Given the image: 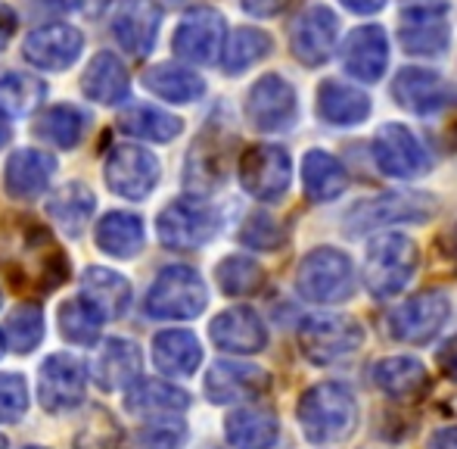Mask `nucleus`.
<instances>
[{"label":"nucleus","mask_w":457,"mask_h":449,"mask_svg":"<svg viewBox=\"0 0 457 449\" xmlns=\"http://www.w3.org/2000/svg\"><path fill=\"white\" fill-rule=\"evenodd\" d=\"M19 228L6 237V253L0 262L19 291H54L66 281L69 262L56 241L35 219L19 216Z\"/></svg>","instance_id":"f257e3e1"},{"label":"nucleus","mask_w":457,"mask_h":449,"mask_svg":"<svg viewBox=\"0 0 457 449\" xmlns=\"http://www.w3.org/2000/svg\"><path fill=\"white\" fill-rule=\"evenodd\" d=\"M299 425L312 444H343L358 428V400L345 384H314L299 400Z\"/></svg>","instance_id":"f03ea898"},{"label":"nucleus","mask_w":457,"mask_h":449,"mask_svg":"<svg viewBox=\"0 0 457 449\" xmlns=\"http://www.w3.org/2000/svg\"><path fill=\"white\" fill-rule=\"evenodd\" d=\"M417 266L420 250L408 234H379L364 256V287L377 300H392L411 284Z\"/></svg>","instance_id":"7ed1b4c3"},{"label":"nucleus","mask_w":457,"mask_h":449,"mask_svg":"<svg viewBox=\"0 0 457 449\" xmlns=\"http://www.w3.org/2000/svg\"><path fill=\"white\" fill-rule=\"evenodd\" d=\"M295 291L302 300L318 306H337L352 300L355 293V268L343 250L318 247L299 262L295 272Z\"/></svg>","instance_id":"20e7f679"},{"label":"nucleus","mask_w":457,"mask_h":449,"mask_svg":"<svg viewBox=\"0 0 457 449\" xmlns=\"http://www.w3.org/2000/svg\"><path fill=\"white\" fill-rule=\"evenodd\" d=\"M209 303V293L199 278L196 268L190 266H169L159 272L146 293V316L165 318V322H184L196 318Z\"/></svg>","instance_id":"39448f33"},{"label":"nucleus","mask_w":457,"mask_h":449,"mask_svg":"<svg viewBox=\"0 0 457 449\" xmlns=\"http://www.w3.org/2000/svg\"><path fill=\"white\" fill-rule=\"evenodd\" d=\"M364 328L352 316H312L299 325V346L308 362L333 365L361 350Z\"/></svg>","instance_id":"423d86ee"},{"label":"nucleus","mask_w":457,"mask_h":449,"mask_svg":"<svg viewBox=\"0 0 457 449\" xmlns=\"http://www.w3.org/2000/svg\"><path fill=\"white\" fill-rule=\"evenodd\" d=\"M439 209V203L429 194H379L370 200L358 203L345 213V224H349V234H367V231H377L383 224H398V222H429Z\"/></svg>","instance_id":"0eeeda50"},{"label":"nucleus","mask_w":457,"mask_h":449,"mask_svg":"<svg viewBox=\"0 0 457 449\" xmlns=\"http://www.w3.org/2000/svg\"><path fill=\"white\" fill-rule=\"evenodd\" d=\"M373 163L383 175L402 178V182L427 175L429 165H433L420 138L402 122H389L373 134Z\"/></svg>","instance_id":"6e6552de"},{"label":"nucleus","mask_w":457,"mask_h":449,"mask_svg":"<svg viewBox=\"0 0 457 449\" xmlns=\"http://www.w3.org/2000/svg\"><path fill=\"white\" fill-rule=\"evenodd\" d=\"M293 159L277 144H255L240 157V184L255 200L274 203L289 191Z\"/></svg>","instance_id":"1a4fd4ad"},{"label":"nucleus","mask_w":457,"mask_h":449,"mask_svg":"<svg viewBox=\"0 0 457 449\" xmlns=\"http://www.w3.org/2000/svg\"><path fill=\"white\" fill-rule=\"evenodd\" d=\"M159 241L169 250H199L209 243L218 231V216L209 203L203 200H175L159 213L156 222Z\"/></svg>","instance_id":"9d476101"},{"label":"nucleus","mask_w":457,"mask_h":449,"mask_svg":"<svg viewBox=\"0 0 457 449\" xmlns=\"http://www.w3.org/2000/svg\"><path fill=\"white\" fill-rule=\"evenodd\" d=\"M452 316L445 291H423L389 312V331L402 343H429Z\"/></svg>","instance_id":"9b49d317"},{"label":"nucleus","mask_w":457,"mask_h":449,"mask_svg":"<svg viewBox=\"0 0 457 449\" xmlns=\"http://www.w3.org/2000/svg\"><path fill=\"white\" fill-rule=\"evenodd\" d=\"M103 175L112 194L125 200H146L159 184V159L134 144H119L109 150Z\"/></svg>","instance_id":"f8f14e48"},{"label":"nucleus","mask_w":457,"mask_h":449,"mask_svg":"<svg viewBox=\"0 0 457 449\" xmlns=\"http://www.w3.org/2000/svg\"><path fill=\"white\" fill-rule=\"evenodd\" d=\"M87 369L72 352H56L44 359L37 371V400L47 412H69L85 400Z\"/></svg>","instance_id":"ddd939ff"},{"label":"nucleus","mask_w":457,"mask_h":449,"mask_svg":"<svg viewBox=\"0 0 457 449\" xmlns=\"http://www.w3.org/2000/svg\"><path fill=\"white\" fill-rule=\"evenodd\" d=\"M339 38V19L330 6L314 4L295 16L289 29V50L302 66H320L333 56Z\"/></svg>","instance_id":"4468645a"},{"label":"nucleus","mask_w":457,"mask_h":449,"mask_svg":"<svg viewBox=\"0 0 457 449\" xmlns=\"http://www.w3.org/2000/svg\"><path fill=\"white\" fill-rule=\"evenodd\" d=\"M224 35H228V25H224L221 13L212 6H193L178 25L171 44H175L181 60L196 63V66H212L224 50Z\"/></svg>","instance_id":"2eb2a0df"},{"label":"nucleus","mask_w":457,"mask_h":449,"mask_svg":"<svg viewBox=\"0 0 457 449\" xmlns=\"http://www.w3.org/2000/svg\"><path fill=\"white\" fill-rule=\"evenodd\" d=\"M299 104H295V88L283 75H262L246 97V119L259 131H287L295 125Z\"/></svg>","instance_id":"dca6fc26"},{"label":"nucleus","mask_w":457,"mask_h":449,"mask_svg":"<svg viewBox=\"0 0 457 449\" xmlns=\"http://www.w3.org/2000/svg\"><path fill=\"white\" fill-rule=\"evenodd\" d=\"M448 6H404L398 41L411 56H442L452 44Z\"/></svg>","instance_id":"f3484780"},{"label":"nucleus","mask_w":457,"mask_h":449,"mask_svg":"<svg viewBox=\"0 0 457 449\" xmlns=\"http://www.w3.org/2000/svg\"><path fill=\"white\" fill-rule=\"evenodd\" d=\"M392 97L408 113L433 115L452 106L457 94L442 75L429 72V69H402L392 81Z\"/></svg>","instance_id":"a211bd4d"},{"label":"nucleus","mask_w":457,"mask_h":449,"mask_svg":"<svg viewBox=\"0 0 457 449\" xmlns=\"http://www.w3.org/2000/svg\"><path fill=\"white\" fill-rule=\"evenodd\" d=\"M85 47V35L75 25H44L35 29L22 44V56L37 69L47 72H60L69 69L81 56Z\"/></svg>","instance_id":"6ab92c4d"},{"label":"nucleus","mask_w":457,"mask_h":449,"mask_svg":"<svg viewBox=\"0 0 457 449\" xmlns=\"http://www.w3.org/2000/svg\"><path fill=\"white\" fill-rule=\"evenodd\" d=\"M268 375L259 365L246 362H215L205 375V396H209L215 406H228V402L240 400H255L268 390Z\"/></svg>","instance_id":"aec40b11"},{"label":"nucleus","mask_w":457,"mask_h":449,"mask_svg":"<svg viewBox=\"0 0 457 449\" xmlns=\"http://www.w3.org/2000/svg\"><path fill=\"white\" fill-rule=\"evenodd\" d=\"M343 66L358 81H379L389 66V35L379 25H361L343 44Z\"/></svg>","instance_id":"412c9836"},{"label":"nucleus","mask_w":457,"mask_h":449,"mask_svg":"<svg viewBox=\"0 0 457 449\" xmlns=\"http://www.w3.org/2000/svg\"><path fill=\"white\" fill-rule=\"evenodd\" d=\"M209 335L218 350L237 352V356H253V352L265 350L268 343L265 325H262L259 312L249 309V306H234V309L215 316Z\"/></svg>","instance_id":"4be33fe9"},{"label":"nucleus","mask_w":457,"mask_h":449,"mask_svg":"<svg viewBox=\"0 0 457 449\" xmlns=\"http://www.w3.org/2000/svg\"><path fill=\"white\" fill-rule=\"evenodd\" d=\"M159 25H162V6L156 0H125L112 22V35L128 54L146 56L159 38Z\"/></svg>","instance_id":"5701e85b"},{"label":"nucleus","mask_w":457,"mask_h":449,"mask_svg":"<svg viewBox=\"0 0 457 449\" xmlns=\"http://www.w3.org/2000/svg\"><path fill=\"white\" fill-rule=\"evenodd\" d=\"M56 172V159L44 150H16L6 159L4 188L12 200H35L50 188Z\"/></svg>","instance_id":"b1692460"},{"label":"nucleus","mask_w":457,"mask_h":449,"mask_svg":"<svg viewBox=\"0 0 457 449\" xmlns=\"http://www.w3.org/2000/svg\"><path fill=\"white\" fill-rule=\"evenodd\" d=\"M140 377V350L134 340L109 337L103 340L100 352L94 359V381L100 390H128Z\"/></svg>","instance_id":"393cba45"},{"label":"nucleus","mask_w":457,"mask_h":449,"mask_svg":"<svg viewBox=\"0 0 457 449\" xmlns=\"http://www.w3.org/2000/svg\"><path fill=\"white\" fill-rule=\"evenodd\" d=\"M373 384H377L389 400L411 402V400H420V396L427 394L429 375L417 359L389 356V359H379V362L373 365Z\"/></svg>","instance_id":"a878e982"},{"label":"nucleus","mask_w":457,"mask_h":449,"mask_svg":"<svg viewBox=\"0 0 457 449\" xmlns=\"http://www.w3.org/2000/svg\"><path fill=\"white\" fill-rule=\"evenodd\" d=\"M224 437L237 449H271L280 437V421L265 406H243L228 415Z\"/></svg>","instance_id":"bb28decb"},{"label":"nucleus","mask_w":457,"mask_h":449,"mask_svg":"<svg viewBox=\"0 0 457 449\" xmlns=\"http://www.w3.org/2000/svg\"><path fill=\"white\" fill-rule=\"evenodd\" d=\"M81 91H85L87 100H96V104L115 106L121 100H128V91H131V75H128L125 63L115 54L103 50L91 60V66L85 69V79H81Z\"/></svg>","instance_id":"cd10ccee"},{"label":"nucleus","mask_w":457,"mask_h":449,"mask_svg":"<svg viewBox=\"0 0 457 449\" xmlns=\"http://www.w3.org/2000/svg\"><path fill=\"white\" fill-rule=\"evenodd\" d=\"M224 172H228V150H224L221 138L215 131L199 134L190 157H187V188L196 191V194H209L224 182Z\"/></svg>","instance_id":"c85d7f7f"},{"label":"nucleus","mask_w":457,"mask_h":449,"mask_svg":"<svg viewBox=\"0 0 457 449\" xmlns=\"http://www.w3.org/2000/svg\"><path fill=\"white\" fill-rule=\"evenodd\" d=\"M318 113L324 122L339 128L361 125L367 115H370V97L364 91H358V88L345 85V81L327 79L318 88Z\"/></svg>","instance_id":"c756f323"},{"label":"nucleus","mask_w":457,"mask_h":449,"mask_svg":"<svg viewBox=\"0 0 457 449\" xmlns=\"http://www.w3.org/2000/svg\"><path fill=\"white\" fill-rule=\"evenodd\" d=\"M153 362L162 375L171 377H187L199 369L203 362V350H199V340L184 328L162 331V335L153 337Z\"/></svg>","instance_id":"7c9ffc66"},{"label":"nucleus","mask_w":457,"mask_h":449,"mask_svg":"<svg viewBox=\"0 0 457 449\" xmlns=\"http://www.w3.org/2000/svg\"><path fill=\"white\" fill-rule=\"evenodd\" d=\"M302 184H305L308 200L330 203L349 188V175L337 157H330L327 150H312L302 159Z\"/></svg>","instance_id":"2f4dec72"},{"label":"nucleus","mask_w":457,"mask_h":449,"mask_svg":"<svg viewBox=\"0 0 457 449\" xmlns=\"http://www.w3.org/2000/svg\"><path fill=\"white\" fill-rule=\"evenodd\" d=\"M94 209H96V200H94L91 188L81 182L62 184V188H56L47 200L50 219L60 224V231L69 237H79L81 231H85V224L91 222Z\"/></svg>","instance_id":"473e14b6"},{"label":"nucleus","mask_w":457,"mask_h":449,"mask_svg":"<svg viewBox=\"0 0 457 449\" xmlns=\"http://www.w3.org/2000/svg\"><path fill=\"white\" fill-rule=\"evenodd\" d=\"M187 406H190V396L165 381H134L125 390V409L131 415L156 419V415H178Z\"/></svg>","instance_id":"72a5a7b5"},{"label":"nucleus","mask_w":457,"mask_h":449,"mask_svg":"<svg viewBox=\"0 0 457 449\" xmlns=\"http://www.w3.org/2000/svg\"><path fill=\"white\" fill-rule=\"evenodd\" d=\"M96 247L112 259H131L144 250V222L134 213H106L96 224Z\"/></svg>","instance_id":"f704fd0d"},{"label":"nucleus","mask_w":457,"mask_h":449,"mask_svg":"<svg viewBox=\"0 0 457 449\" xmlns=\"http://www.w3.org/2000/svg\"><path fill=\"white\" fill-rule=\"evenodd\" d=\"M81 291L103 312V318L125 316L128 306H131V284L119 272H109V268H87L81 275Z\"/></svg>","instance_id":"c9c22d12"},{"label":"nucleus","mask_w":457,"mask_h":449,"mask_svg":"<svg viewBox=\"0 0 457 449\" xmlns=\"http://www.w3.org/2000/svg\"><path fill=\"white\" fill-rule=\"evenodd\" d=\"M144 85L156 97L171 100V104H196L205 94V81L193 69H184L178 63H159L146 72Z\"/></svg>","instance_id":"e433bc0d"},{"label":"nucleus","mask_w":457,"mask_h":449,"mask_svg":"<svg viewBox=\"0 0 457 449\" xmlns=\"http://www.w3.org/2000/svg\"><path fill=\"white\" fill-rule=\"evenodd\" d=\"M60 331L69 343H79V346H91L100 340V331H103V312L96 309L87 297H75V300H66L60 306Z\"/></svg>","instance_id":"4c0bfd02"},{"label":"nucleus","mask_w":457,"mask_h":449,"mask_svg":"<svg viewBox=\"0 0 457 449\" xmlns=\"http://www.w3.org/2000/svg\"><path fill=\"white\" fill-rule=\"evenodd\" d=\"M119 125L125 134L165 144V140H171V138L181 134L184 122L178 119V115L165 113V110H156V106H131L128 113H121Z\"/></svg>","instance_id":"58836bf2"},{"label":"nucleus","mask_w":457,"mask_h":449,"mask_svg":"<svg viewBox=\"0 0 457 449\" xmlns=\"http://www.w3.org/2000/svg\"><path fill=\"white\" fill-rule=\"evenodd\" d=\"M85 122H87V115L81 113L79 106L60 104V106H50V110L37 119L35 131H37V138L47 140V144L60 147V150H72L81 140V134H85Z\"/></svg>","instance_id":"ea45409f"},{"label":"nucleus","mask_w":457,"mask_h":449,"mask_svg":"<svg viewBox=\"0 0 457 449\" xmlns=\"http://www.w3.org/2000/svg\"><path fill=\"white\" fill-rule=\"evenodd\" d=\"M47 97V85L35 75L10 72L0 79V113L6 115H29Z\"/></svg>","instance_id":"a19ab883"},{"label":"nucleus","mask_w":457,"mask_h":449,"mask_svg":"<svg viewBox=\"0 0 457 449\" xmlns=\"http://www.w3.org/2000/svg\"><path fill=\"white\" fill-rule=\"evenodd\" d=\"M221 54H224V60H221L224 72L240 75V72H246L249 66H255V63L265 60V56L271 54V38H268L262 29H237Z\"/></svg>","instance_id":"79ce46f5"},{"label":"nucleus","mask_w":457,"mask_h":449,"mask_svg":"<svg viewBox=\"0 0 457 449\" xmlns=\"http://www.w3.org/2000/svg\"><path fill=\"white\" fill-rule=\"evenodd\" d=\"M44 337V312L37 303H22L19 309L10 312L0 340H4L6 350L12 352H31Z\"/></svg>","instance_id":"37998d69"},{"label":"nucleus","mask_w":457,"mask_h":449,"mask_svg":"<svg viewBox=\"0 0 457 449\" xmlns=\"http://www.w3.org/2000/svg\"><path fill=\"white\" fill-rule=\"evenodd\" d=\"M215 275H218V287H221L228 297H249V293H255L265 284V272H262L259 262L240 253L218 262Z\"/></svg>","instance_id":"c03bdc74"},{"label":"nucleus","mask_w":457,"mask_h":449,"mask_svg":"<svg viewBox=\"0 0 457 449\" xmlns=\"http://www.w3.org/2000/svg\"><path fill=\"white\" fill-rule=\"evenodd\" d=\"M119 446H121V428L103 409L87 415L85 428L75 434V449H119Z\"/></svg>","instance_id":"a18cd8bd"},{"label":"nucleus","mask_w":457,"mask_h":449,"mask_svg":"<svg viewBox=\"0 0 457 449\" xmlns=\"http://www.w3.org/2000/svg\"><path fill=\"white\" fill-rule=\"evenodd\" d=\"M29 412V384L16 371L0 375V425H16Z\"/></svg>","instance_id":"49530a36"},{"label":"nucleus","mask_w":457,"mask_h":449,"mask_svg":"<svg viewBox=\"0 0 457 449\" xmlns=\"http://www.w3.org/2000/svg\"><path fill=\"white\" fill-rule=\"evenodd\" d=\"M187 437V425L171 415H156L150 425L140 431V446L144 449H178Z\"/></svg>","instance_id":"de8ad7c7"},{"label":"nucleus","mask_w":457,"mask_h":449,"mask_svg":"<svg viewBox=\"0 0 457 449\" xmlns=\"http://www.w3.org/2000/svg\"><path fill=\"white\" fill-rule=\"evenodd\" d=\"M240 243H246V247H253V250H277L283 243V228L271 219V216L255 213V216H249L246 224H243Z\"/></svg>","instance_id":"09e8293b"},{"label":"nucleus","mask_w":457,"mask_h":449,"mask_svg":"<svg viewBox=\"0 0 457 449\" xmlns=\"http://www.w3.org/2000/svg\"><path fill=\"white\" fill-rule=\"evenodd\" d=\"M436 365L442 369V375L457 381V335L439 346V352H436Z\"/></svg>","instance_id":"8fccbe9b"},{"label":"nucleus","mask_w":457,"mask_h":449,"mask_svg":"<svg viewBox=\"0 0 457 449\" xmlns=\"http://www.w3.org/2000/svg\"><path fill=\"white\" fill-rule=\"evenodd\" d=\"M243 10L253 13V16H277V13H283V6H287V0H240Z\"/></svg>","instance_id":"3c124183"},{"label":"nucleus","mask_w":457,"mask_h":449,"mask_svg":"<svg viewBox=\"0 0 457 449\" xmlns=\"http://www.w3.org/2000/svg\"><path fill=\"white\" fill-rule=\"evenodd\" d=\"M12 35H16V13H12L10 6L0 4V50L10 44Z\"/></svg>","instance_id":"603ef678"},{"label":"nucleus","mask_w":457,"mask_h":449,"mask_svg":"<svg viewBox=\"0 0 457 449\" xmlns=\"http://www.w3.org/2000/svg\"><path fill=\"white\" fill-rule=\"evenodd\" d=\"M427 449H457V428H442L429 437Z\"/></svg>","instance_id":"864d4df0"},{"label":"nucleus","mask_w":457,"mask_h":449,"mask_svg":"<svg viewBox=\"0 0 457 449\" xmlns=\"http://www.w3.org/2000/svg\"><path fill=\"white\" fill-rule=\"evenodd\" d=\"M339 4H343L345 10H352V13H361V16H370V13L383 10L386 0H339Z\"/></svg>","instance_id":"5fc2aeb1"},{"label":"nucleus","mask_w":457,"mask_h":449,"mask_svg":"<svg viewBox=\"0 0 457 449\" xmlns=\"http://www.w3.org/2000/svg\"><path fill=\"white\" fill-rule=\"evenodd\" d=\"M6 140H10V122H6V115L0 113V147H4Z\"/></svg>","instance_id":"6e6d98bb"},{"label":"nucleus","mask_w":457,"mask_h":449,"mask_svg":"<svg viewBox=\"0 0 457 449\" xmlns=\"http://www.w3.org/2000/svg\"><path fill=\"white\" fill-rule=\"evenodd\" d=\"M408 6H448V0H404Z\"/></svg>","instance_id":"4d7b16f0"},{"label":"nucleus","mask_w":457,"mask_h":449,"mask_svg":"<svg viewBox=\"0 0 457 449\" xmlns=\"http://www.w3.org/2000/svg\"><path fill=\"white\" fill-rule=\"evenodd\" d=\"M448 247H452V253L457 256V224L452 228V237H448Z\"/></svg>","instance_id":"13d9d810"},{"label":"nucleus","mask_w":457,"mask_h":449,"mask_svg":"<svg viewBox=\"0 0 457 449\" xmlns=\"http://www.w3.org/2000/svg\"><path fill=\"white\" fill-rule=\"evenodd\" d=\"M0 449H6V437H4V434H0Z\"/></svg>","instance_id":"bf43d9fd"},{"label":"nucleus","mask_w":457,"mask_h":449,"mask_svg":"<svg viewBox=\"0 0 457 449\" xmlns=\"http://www.w3.org/2000/svg\"><path fill=\"white\" fill-rule=\"evenodd\" d=\"M0 352H4V340H0Z\"/></svg>","instance_id":"052dcab7"},{"label":"nucleus","mask_w":457,"mask_h":449,"mask_svg":"<svg viewBox=\"0 0 457 449\" xmlns=\"http://www.w3.org/2000/svg\"><path fill=\"white\" fill-rule=\"evenodd\" d=\"M29 449H44V446H29Z\"/></svg>","instance_id":"680f3d73"},{"label":"nucleus","mask_w":457,"mask_h":449,"mask_svg":"<svg viewBox=\"0 0 457 449\" xmlns=\"http://www.w3.org/2000/svg\"><path fill=\"white\" fill-rule=\"evenodd\" d=\"M0 300H4V297H0Z\"/></svg>","instance_id":"e2e57ef3"}]
</instances>
